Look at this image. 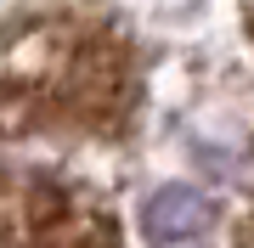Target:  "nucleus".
<instances>
[{
	"mask_svg": "<svg viewBox=\"0 0 254 248\" xmlns=\"http://www.w3.org/2000/svg\"><path fill=\"white\" fill-rule=\"evenodd\" d=\"M0 248H119V226L96 192L11 169L0 175Z\"/></svg>",
	"mask_w": 254,
	"mask_h": 248,
	"instance_id": "1",
	"label": "nucleus"
},
{
	"mask_svg": "<svg viewBox=\"0 0 254 248\" xmlns=\"http://www.w3.org/2000/svg\"><path fill=\"white\" fill-rule=\"evenodd\" d=\"M209 226H215V203L203 192H192V186H164L141 209L147 243H187V237H203Z\"/></svg>",
	"mask_w": 254,
	"mask_h": 248,
	"instance_id": "2",
	"label": "nucleus"
},
{
	"mask_svg": "<svg viewBox=\"0 0 254 248\" xmlns=\"http://www.w3.org/2000/svg\"><path fill=\"white\" fill-rule=\"evenodd\" d=\"M249 40H254V6H249Z\"/></svg>",
	"mask_w": 254,
	"mask_h": 248,
	"instance_id": "3",
	"label": "nucleus"
}]
</instances>
